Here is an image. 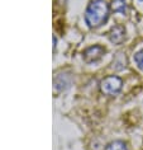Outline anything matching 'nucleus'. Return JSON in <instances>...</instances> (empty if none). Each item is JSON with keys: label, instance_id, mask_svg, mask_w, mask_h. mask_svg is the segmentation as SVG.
I'll return each mask as SVG.
<instances>
[{"label": "nucleus", "instance_id": "nucleus-3", "mask_svg": "<svg viewBox=\"0 0 143 150\" xmlns=\"http://www.w3.org/2000/svg\"><path fill=\"white\" fill-rule=\"evenodd\" d=\"M105 52H107L105 47L100 46V45H94V46H90L84 51L82 57H84L85 62L94 64V62L99 61V60L105 55Z\"/></svg>", "mask_w": 143, "mask_h": 150}, {"label": "nucleus", "instance_id": "nucleus-8", "mask_svg": "<svg viewBox=\"0 0 143 150\" xmlns=\"http://www.w3.org/2000/svg\"><path fill=\"white\" fill-rule=\"evenodd\" d=\"M105 150H128V149H127V144L124 141L115 140V141H111L110 144H108Z\"/></svg>", "mask_w": 143, "mask_h": 150}, {"label": "nucleus", "instance_id": "nucleus-9", "mask_svg": "<svg viewBox=\"0 0 143 150\" xmlns=\"http://www.w3.org/2000/svg\"><path fill=\"white\" fill-rule=\"evenodd\" d=\"M134 62L139 70H143V48L134 55Z\"/></svg>", "mask_w": 143, "mask_h": 150}, {"label": "nucleus", "instance_id": "nucleus-1", "mask_svg": "<svg viewBox=\"0 0 143 150\" xmlns=\"http://www.w3.org/2000/svg\"><path fill=\"white\" fill-rule=\"evenodd\" d=\"M110 6L105 0H93L85 12V22L90 28H97L109 18Z\"/></svg>", "mask_w": 143, "mask_h": 150}, {"label": "nucleus", "instance_id": "nucleus-10", "mask_svg": "<svg viewBox=\"0 0 143 150\" xmlns=\"http://www.w3.org/2000/svg\"><path fill=\"white\" fill-rule=\"evenodd\" d=\"M139 1H142V3H143V0H139Z\"/></svg>", "mask_w": 143, "mask_h": 150}, {"label": "nucleus", "instance_id": "nucleus-5", "mask_svg": "<svg viewBox=\"0 0 143 150\" xmlns=\"http://www.w3.org/2000/svg\"><path fill=\"white\" fill-rule=\"evenodd\" d=\"M71 80H72V78H71L70 74H67V73H61V74H57V75L55 76L53 84H55V87L57 88L58 91H63V89H66V88L70 87Z\"/></svg>", "mask_w": 143, "mask_h": 150}, {"label": "nucleus", "instance_id": "nucleus-6", "mask_svg": "<svg viewBox=\"0 0 143 150\" xmlns=\"http://www.w3.org/2000/svg\"><path fill=\"white\" fill-rule=\"evenodd\" d=\"M110 9L114 13H119L124 16L128 12V5H127L125 0H113L110 4Z\"/></svg>", "mask_w": 143, "mask_h": 150}, {"label": "nucleus", "instance_id": "nucleus-2", "mask_svg": "<svg viewBox=\"0 0 143 150\" xmlns=\"http://www.w3.org/2000/svg\"><path fill=\"white\" fill-rule=\"evenodd\" d=\"M123 81L119 76L116 75H110L107 76L105 79L101 80L100 83V89L105 96H115L122 91Z\"/></svg>", "mask_w": 143, "mask_h": 150}, {"label": "nucleus", "instance_id": "nucleus-4", "mask_svg": "<svg viewBox=\"0 0 143 150\" xmlns=\"http://www.w3.org/2000/svg\"><path fill=\"white\" fill-rule=\"evenodd\" d=\"M125 38V29L123 25H114L109 32V40L114 45H120Z\"/></svg>", "mask_w": 143, "mask_h": 150}, {"label": "nucleus", "instance_id": "nucleus-7", "mask_svg": "<svg viewBox=\"0 0 143 150\" xmlns=\"http://www.w3.org/2000/svg\"><path fill=\"white\" fill-rule=\"evenodd\" d=\"M125 65H127V59L124 54H118L114 57V60H113V67L115 70H123Z\"/></svg>", "mask_w": 143, "mask_h": 150}]
</instances>
